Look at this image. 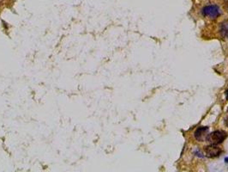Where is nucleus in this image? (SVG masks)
Segmentation results:
<instances>
[{
	"instance_id": "obj_6",
	"label": "nucleus",
	"mask_w": 228,
	"mask_h": 172,
	"mask_svg": "<svg viewBox=\"0 0 228 172\" xmlns=\"http://www.w3.org/2000/svg\"><path fill=\"white\" fill-rule=\"evenodd\" d=\"M224 124H225V126H226L228 127V108H227V111H226V115H225V116H224Z\"/></svg>"
},
{
	"instance_id": "obj_5",
	"label": "nucleus",
	"mask_w": 228,
	"mask_h": 172,
	"mask_svg": "<svg viewBox=\"0 0 228 172\" xmlns=\"http://www.w3.org/2000/svg\"><path fill=\"white\" fill-rule=\"evenodd\" d=\"M219 32L223 37L228 39V21H224L220 23Z\"/></svg>"
},
{
	"instance_id": "obj_2",
	"label": "nucleus",
	"mask_w": 228,
	"mask_h": 172,
	"mask_svg": "<svg viewBox=\"0 0 228 172\" xmlns=\"http://www.w3.org/2000/svg\"><path fill=\"white\" fill-rule=\"evenodd\" d=\"M226 136L227 135H226V132L217 130V131H215V132L211 133L210 134H208L207 139H208L214 145H218V144L222 143L226 139Z\"/></svg>"
},
{
	"instance_id": "obj_7",
	"label": "nucleus",
	"mask_w": 228,
	"mask_h": 172,
	"mask_svg": "<svg viewBox=\"0 0 228 172\" xmlns=\"http://www.w3.org/2000/svg\"><path fill=\"white\" fill-rule=\"evenodd\" d=\"M224 6H225V9L226 10L228 11V0H226V2H225V4H224Z\"/></svg>"
},
{
	"instance_id": "obj_3",
	"label": "nucleus",
	"mask_w": 228,
	"mask_h": 172,
	"mask_svg": "<svg viewBox=\"0 0 228 172\" xmlns=\"http://www.w3.org/2000/svg\"><path fill=\"white\" fill-rule=\"evenodd\" d=\"M205 152H206L207 157L208 158H216L221 153V149L217 145L212 144L205 148Z\"/></svg>"
},
{
	"instance_id": "obj_8",
	"label": "nucleus",
	"mask_w": 228,
	"mask_h": 172,
	"mask_svg": "<svg viewBox=\"0 0 228 172\" xmlns=\"http://www.w3.org/2000/svg\"><path fill=\"white\" fill-rule=\"evenodd\" d=\"M226 99L228 100V90L226 91Z\"/></svg>"
},
{
	"instance_id": "obj_9",
	"label": "nucleus",
	"mask_w": 228,
	"mask_h": 172,
	"mask_svg": "<svg viewBox=\"0 0 228 172\" xmlns=\"http://www.w3.org/2000/svg\"><path fill=\"white\" fill-rule=\"evenodd\" d=\"M225 162H226V163H228V157L225 158Z\"/></svg>"
},
{
	"instance_id": "obj_4",
	"label": "nucleus",
	"mask_w": 228,
	"mask_h": 172,
	"mask_svg": "<svg viewBox=\"0 0 228 172\" xmlns=\"http://www.w3.org/2000/svg\"><path fill=\"white\" fill-rule=\"evenodd\" d=\"M208 127H198L196 132H195V138L198 141H204L207 139V138L208 136Z\"/></svg>"
},
{
	"instance_id": "obj_1",
	"label": "nucleus",
	"mask_w": 228,
	"mask_h": 172,
	"mask_svg": "<svg viewBox=\"0 0 228 172\" xmlns=\"http://www.w3.org/2000/svg\"><path fill=\"white\" fill-rule=\"evenodd\" d=\"M202 12L203 16L208 17L212 20H215L219 17L220 10H219V6H217V5H207L202 9Z\"/></svg>"
}]
</instances>
